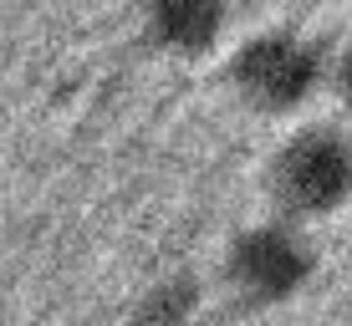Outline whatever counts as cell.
Instances as JSON below:
<instances>
[{"instance_id":"obj_6","label":"cell","mask_w":352,"mask_h":326,"mask_svg":"<svg viewBox=\"0 0 352 326\" xmlns=\"http://www.w3.org/2000/svg\"><path fill=\"white\" fill-rule=\"evenodd\" d=\"M332 87H337V97L352 107V46H347L342 56H337V67H332Z\"/></svg>"},{"instance_id":"obj_1","label":"cell","mask_w":352,"mask_h":326,"mask_svg":"<svg viewBox=\"0 0 352 326\" xmlns=\"http://www.w3.org/2000/svg\"><path fill=\"white\" fill-rule=\"evenodd\" d=\"M225 82H230V92H235L250 113L286 117V113H301V107L322 92L327 51L311 41V36H301V31L271 26V31L245 36V41L230 51Z\"/></svg>"},{"instance_id":"obj_3","label":"cell","mask_w":352,"mask_h":326,"mask_svg":"<svg viewBox=\"0 0 352 326\" xmlns=\"http://www.w3.org/2000/svg\"><path fill=\"white\" fill-rule=\"evenodd\" d=\"M271 199L281 220H327L352 199V138L342 128H301L271 153Z\"/></svg>"},{"instance_id":"obj_2","label":"cell","mask_w":352,"mask_h":326,"mask_svg":"<svg viewBox=\"0 0 352 326\" xmlns=\"http://www.w3.org/2000/svg\"><path fill=\"white\" fill-rule=\"evenodd\" d=\"M220 270L240 306L276 311L311 286L317 245L296 229V220H261V224H245L240 235H230Z\"/></svg>"},{"instance_id":"obj_5","label":"cell","mask_w":352,"mask_h":326,"mask_svg":"<svg viewBox=\"0 0 352 326\" xmlns=\"http://www.w3.org/2000/svg\"><path fill=\"white\" fill-rule=\"evenodd\" d=\"M199 306H204V286L194 270H168L153 275L133 301L128 326H199Z\"/></svg>"},{"instance_id":"obj_4","label":"cell","mask_w":352,"mask_h":326,"mask_svg":"<svg viewBox=\"0 0 352 326\" xmlns=\"http://www.w3.org/2000/svg\"><path fill=\"white\" fill-rule=\"evenodd\" d=\"M138 31L159 56L199 62L230 31V0H143Z\"/></svg>"}]
</instances>
